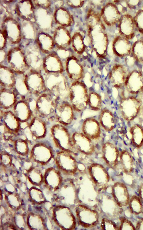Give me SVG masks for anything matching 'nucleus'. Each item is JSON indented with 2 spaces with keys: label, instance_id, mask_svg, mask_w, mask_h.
<instances>
[{
  "label": "nucleus",
  "instance_id": "obj_1",
  "mask_svg": "<svg viewBox=\"0 0 143 230\" xmlns=\"http://www.w3.org/2000/svg\"><path fill=\"white\" fill-rule=\"evenodd\" d=\"M100 11L92 8L88 9L86 18L87 33L91 48L96 56L104 58L107 54L108 39Z\"/></svg>",
  "mask_w": 143,
  "mask_h": 230
},
{
  "label": "nucleus",
  "instance_id": "obj_2",
  "mask_svg": "<svg viewBox=\"0 0 143 230\" xmlns=\"http://www.w3.org/2000/svg\"><path fill=\"white\" fill-rule=\"evenodd\" d=\"M41 73L47 90L58 101H69L70 83L64 73L47 72Z\"/></svg>",
  "mask_w": 143,
  "mask_h": 230
},
{
  "label": "nucleus",
  "instance_id": "obj_3",
  "mask_svg": "<svg viewBox=\"0 0 143 230\" xmlns=\"http://www.w3.org/2000/svg\"><path fill=\"white\" fill-rule=\"evenodd\" d=\"M51 142L57 151H67L74 152L71 134L68 127L56 122L48 129Z\"/></svg>",
  "mask_w": 143,
  "mask_h": 230
},
{
  "label": "nucleus",
  "instance_id": "obj_4",
  "mask_svg": "<svg viewBox=\"0 0 143 230\" xmlns=\"http://www.w3.org/2000/svg\"><path fill=\"white\" fill-rule=\"evenodd\" d=\"M89 92L83 80L70 83L69 101L76 113H82L88 107Z\"/></svg>",
  "mask_w": 143,
  "mask_h": 230
},
{
  "label": "nucleus",
  "instance_id": "obj_5",
  "mask_svg": "<svg viewBox=\"0 0 143 230\" xmlns=\"http://www.w3.org/2000/svg\"><path fill=\"white\" fill-rule=\"evenodd\" d=\"M143 104L136 97L131 95H123L118 105V110L121 118L129 124L138 117Z\"/></svg>",
  "mask_w": 143,
  "mask_h": 230
},
{
  "label": "nucleus",
  "instance_id": "obj_6",
  "mask_svg": "<svg viewBox=\"0 0 143 230\" xmlns=\"http://www.w3.org/2000/svg\"><path fill=\"white\" fill-rule=\"evenodd\" d=\"M55 150L49 141L46 139L34 142L29 156L30 159L42 165H45L54 159Z\"/></svg>",
  "mask_w": 143,
  "mask_h": 230
},
{
  "label": "nucleus",
  "instance_id": "obj_7",
  "mask_svg": "<svg viewBox=\"0 0 143 230\" xmlns=\"http://www.w3.org/2000/svg\"><path fill=\"white\" fill-rule=\"evenodd\" d=\"M36 102L34 114L47 122L55 120V111L58 101L50 94L43 93L40 95Z\"/></svg>",
  "mask_w": 143,
  "mask_h": 230
},
{
  "label": "nucleus",
  "instance_id": "obj_8",
  "mask_svg": "<svg viewBox=\"0 0 143 230\" xmlns=\"http://www.w3.org/2000/svg\"><path fill=\"white\" fill-rule=\"evenodd\" d=\"M6 62L7 66L15 73L25 74L29 70L22 47L10 49L7 52Z\"/></svg>",
  "mask_w": 143,
  "mask_h": 230
},
{
  "label": "nucleus",
  "instance_id": "obj_9",
  "mask_svg": "<svg viewBox=\"0 0 143 230\" xmlns=\"http://www.w3.org/2000/svg\"><path fill=\"white\" fill-rule=\"evenodd\" d=\"M34 22L40 31L52 34L56 28L53 12L51 9L34 6Z\"/></svg>",
  "mask_w": 143,
  "mask_h": 230
},
{
  "label": "nucleus",
  "instance_id": "obj_10",
  "mask_svg": "<svg viewBox=\"0 0 143 230\" xmlns=\"http://www.w3.org/2000/svg\"><path fill=\"white\" fill-rule=\"evenodd\" d=\"M29 69L40 72L43 70L44 54L36 41L29 42L22 47Z\"/></svg>",
  "mask_w": 143,
  "mask_h": 230
},
{
  "label": "nucleus",
  "instance_id": "obj_11",
  "mask_svg": "<svg viewBox=\"0 0 143 230\" xmlns=\"http://www.w3.org/2000/svg\"><path fill=\"white\" fill-rule=\"evenodd\" d=\"M0 27L6 34L7 42L12 45L20 42L22 38L18 18L16 19L11 16L6 17L2 20Z\"/></svg>",
  "mask_w": 143,
  "mask_h": 230
},
{
  "label": "nucleus",
  "instance_id": "obj_12",
  "mask_svg": "<svg viewBox=\"0 0 143 230\" xmlns=\"http://www.w3.org/2000/svg\"><path fill=\"white\" fill-rule=\"evenodd\" d=\"M0 124L4 132H7L15 138L19 137L23 132L21 123L12 111L0 110Z\"/></svg>",
  "mask_w": 143,
  "mask_h": 230
},
{
  "label": "nucleus",
  "instance_id": "obj_13",
  "mask_svg": "<svg viewBox=\"0 0 143 230\" xmlns=\"http://www.w3.org/2000/svg\"><path fill=\"white\" fill-rule=\"evenodd\" d=\"M64 68L66 75L71 82L83 80L85 75V69L83 63L77 55H70L66 58Z\"/></svg>",
  "mask_w": 143,
  "mask_h": 230
},
{
  "label": "nucleus",
  "instance_id": "obj_14",
  "mask_svg": "<svg viewBox=\"0 0 143 230\" xmlns=\"http://www.w3.org/2000/svg\"><path fill=\"white\" fill-rule=\"evenodd\" d=\"M71 137L75 153L90 156L96 152L95 143L81 131L74 132L71 134Z\"/></svg>",
  "mask_w": 143,
  "mask_h": 230
},
{
  "label": "nucleus",
  "instance_id": "obj_15",
  "mask_svg": "<svg viewBox=\"0 0 143 230\" xmlns=\"http://www.w3.org/2000/svg\"><path fill=\"white\" fill-rule=\"evenodd\" d=\"M76 113L69 101H58L55 113V121L68 127L75 120Z\"/></svg>",
  "mask_w": 143,
  "mask_h": 230
},
{
  "label": "nucleus",
  "instance_id": "obj_16",
  "mask_svg": "<svg viewBox=\"0 0 143 230\" xmlns=\"http://www.w3.org/2000/svg\"><path fill=\"white\" fill-rule=\"evenodd\" d=\"M75 152L67 151H57L54 159L57 167L67 173L74 174L77 170Z\"/></svg>",
  "mask_w": 143,
  "mask_h": 230
},
{
  "label": "nucleus",
  "instance_id": "obj_17",
  "mask_svg": "<svg viewBox=\"0 0 143 230\" xmlns=\"http://www.w3.org/2000/svg\"><path fill=\"white\" fill-rule=\"evenodd\" d=\"M28 128L31 136L34 142L46 139L48 132L47 121L37 115H34L28 123Z\"/></svg>",
  "mask_w": 143,
  "mask_h": 230
},
{
  "label": "nucleus",
  "instance_id": "obj_18",
  "mask_svg": "<svg viewBox=\"0 0 143 230\" xmlns=\"http://www.w3.org/2000/svg\"><path fill=\"white\" fill-rule=\"evenodd\" d=\"M124 88L127 95L137 96L143 91V73L134 70L129 72L125 81Z\"/></svg>",
  "mask_w": 143,
  "mask_h": 230
},
{
  "label": "nucleus",
  "instance_id": "obj_19",
  "mask_svg": "<svg viewBox=\"0 0 143 230\" xmlns=\"http://www.w3.org/2000/svg\"><path fill=\"white\" fill-rule=\"evenodd\" d=\"M81 132L94 143L98 142L102 136V128L97 118L88 117L82 121L81 125Z\"/></svg>",
  "mask_w": 143,
  "mask_h": 230
},
{
  "label": "nucleus",
  "instance_id": "obj_20",
  "mask_svg": "<svg viewBox=\"0 0 143 230\" xmlns=\"http://www.w3.org/2000/svg\"><path fill=\"white\" fill-rule=\"evenodd\" d=\"M103 158L111 168L115 169L119 164L120 150L116 144L110 141L103 143L101 147Z\"/></svg>",
  "mask_w": 143,
  "mask_h": 230
},
{
  "label": "nucleus",
  "instance_id": "obj_21",
  "mask_svg": "<svg viewBox=\"0 0 143 230\" xmlns=\"http://www.w3.org/2000/svg\"><path fill=\"white\" fill-rule=\"evenodd\" d=\"M25 74V82L30 93L40 95L46 91L44 79L40 72L29 69Z\"/></svg>",
  "mask_w": 143,
  "mask_h": 230
},
{
  "label": "nucleus",
  "instance_id": "obj_22",
  "mask_svg": "<svg viewBox=\"0 0 143 230\" xmlns=\"http://www.w3.org/2000/svg\"><path fill=\"white\" fill-rule=\"evenodd\" d=\"M129 72L126 67L121 64H116L110 71L108 79L110 85L117 89L124 88V84Z\"/></svg>",
  "mask_w": 143,
  "mask_h": 230
},
{
  "label": "nucleus",
  "instance_id": "obj_23",
  "mask_svg": "<svg viewBox=\"0 0 143 230\" xmlns=\"http://www.w3.org/2000/svg\"><path fill=\"white\" fill-rule=\"evenodd\" d=\"M52 35L57 50H69L71 48L72 35L68 28L58 26Z\"/></svg>",
  "mask_w": 143,
  "mask_h": 230
},
{
  "label": "nucleus",
  "instance_id": "obj_24",
  "mask_svg": "<svg viewBox=\"0 0 143 230\" xmlns=\"http://www.w3.org/2000/svg\"><path fill=\"white\" fill-rule=\"evenodd\" d=\"M101 19L105 26H112L119 22L121 17L117 6L111 3H105L100 11Z\"/></svg>",
  "mask_w": 143,
  "mask_h": 230
},
{
  "label": "nucleus",
  "instance_id": "obj_25",
  "mask_svg": "<svg viewBox=\"0 0 143 230\" xmlns=\"http://www.w3.org/2000/svg\"><path fill=\"white\" fill-rule=\"evenodd\" d=\"M43 70L47 72L64 73V65L56 52L54 51L45 56Z\"/></svg>",
  "mask_w": 143,
  "mask_h": 230
},
{
  "label": "nucleus",
  "instance_id": "obj_26",
  "mask_svg": "<svg viewBox=\"0 0 143 230\" xmlns=\"http://www.w3.org/2000/svg\"><path fill=\"white\" fill-rule=\"evenodd\" d=\"M97 119L102 129L106 132H112L117 126L118 121L115 114L107 108H103L100 111Z\"/></svg>",
  "mask_w": 143,
  "mask_h": 230
},
{
  "label": "nucleus",
  "instance_id": "obj_27",
  "mask_svg": "<svg viewBox=\"0 0 143 230\" xmlns=\"http://www.w3.org/2000/svg\"><path fill=\"white\" fill-rule=\"evenodd\" d=\"M53 15L55 23L58 26L68 28L74 24L73 15L67 8L63 6H57L53 12Z\"/></svg>",
  "mask_w": 143,
  "mask_h": 230
},
{
  "label": "nucleus",
  "instance_id": "obj_28",
  "mask_svg": "<svg viewBox=\"0 0 143 230\" xmlns=\"http://www.w3.org/2000/svg\"><path fill=\"white\" fill-rule=\"evenodd\" d=\"M15 9L19 18L34 22L35 7L32 0L18 1Z\"/></svg>",
  "mask_w": 143,
  "mask_h": 230
},
{
  "label": "nucleus",
  "instance_id": "obj_29",
  "mask_svg": "<svg viewBox=\"0 0 143 230\" xmlns=\"http://www.w3.org/2000/svg\"><path fill=\"white\" fill-rule=\"evenodd\" d=\"M12 111L21 123H28L34 116L28 101H17L12 108Z\"/></svg>",
  "mask_w": 143,
  "mask_h": 230
},
{
  "label": "nucleus",
  "instance_id": "obj_30",
  "mask_svg": "<svg viewBox=\"0 0 143 230\" xmlns=\"http://www.w3.org/2000/svg\"><path fill=\"white\" fill-rule=\"evenodd\" d=\"M130 124L128 131L130 144L134 149L140 151L143 148V126L140 123L134 122Z\"/></svg>",
  "mask_w": 143,
  "mask_h": 230
},
{
  "label": "nucleus",
  "instance_id": "obj_31",
  "mask_svg": "<svg viewBox=\"0 0 143 230\" xmlns=\"http://www.w3.org/2000/svg\"><path fill=\"white\" fill-rule=\"evenodd\" d=\"M18 18L20 25L22 39L27 43L35 41L40 31L35 22Z\"/></svg>",
  "mask_w": 143,
  "mask_h": 230
},
{
  "label": "nucleus",
  "instance_id": "obj_32",
  "mask_svg": "<svg viewBox=\"0 0 143 230\" xmlns=\"http://www.w3.org/2000/svg\"><path fill=\"white\" fill-rule=\"evenodd\" d=\"M41 52L47 55L54 51L55 46L52 35L40 31L35 41Z\"/></svg>",
  "mask_w": 143,
  "mask_h": 230
},
{
  "label": "nucleus",
  "instance_id": "obj_33",
  "mask_svg": "<svg viewBox=\"0 0 143 230\" xmlns=\"http://www.w3.org/2000/svg\"><path fill=\"white\" fill-rule=\"evenodd\" d=\"M119 164L125 174H130L134 172L135 160L133 154L130 151L127 149L120 150Z\"/></svg>",
  "mask_w": 143,
  "mask_h": 230
},
{
  "label": "nucleus",
  "instance_id": "obj_34",
  "mask_svg": "<svg viewBox=\"0 0 143 230\" xmlns=\"http://www.w3.org/2000/svg\"><path fill=\"white\" fill-rule=\"evenodd\" d=\"M17 101L15 92L13 90L4 88L1 90V110L3 111L9 110L13 108Z\"/></svg>",
  "mask_w": 143,
  "mask_h": 230
},
{
  "label": "nucleus",
  "instance_id": "obj_35",
  "mask_svg": "<svg viewBox=\"0 0 143 230\" xmlns=\"http://www.w3.org/2000/svg\"><path fill=\"white\" fill-rule=\"evenodd\" d=\"M1 85L4 88H11L14 87L15 73L7 66L0 65Z\"/></svg>",
  "mask_w": 143,
  "mask_h": 230
},
{
  "label": "nucleus",
  "instance_id": "obj_36",
  "mask_svg": "<svg viewBox=\"0 0 143 230\" xmlns=\"http://www.w3.org/2000/svg\"><path fill=\"white\" fill-rule=\"evenodd\" d=\"M29 141L27 139L20 137L15 138L12 141L14 153L20 156L29 157L31 147Z\"/></svg>",
  "mask_w": 143,
  "mask_h": 230
},
{
  "label": "nucleus",
  "instance_id": "obj_37",
  "mask_svg": "<svg viewBox=\"0 0 143 230\" xmlns=\"http://www.w3.org/2000/svg\"><path fill=\"white\" fill-rule=\"evenodd\" d=\"M71 47L77 56L81 55L85 52L86 46L84 37L80 31H75L72 35Z\"/></svg>",
  "mask_w": 143,
  "mask_h": 230
},
{
  "label": "nucleus",
  "instance_id": "obj_38",
  "mask_svg": "<svg viewBox=\"0 0 143 230\" xmlns=\"http://www.w3.org/2000/svg\"><path fill=\"white\" fill-rule=\"evenodd\" d=\"M113 50L114 53L117 56L124 57L129 53L127 49V43L124 38L120 36L116 37L113 42Z\"/></svg>",
  "mask_w": 143,
  "mask_h": 230
},
{
  "label": "nucleus",
  "instance_id": "obj_39",
  "mask_svg": "<svg viewBox=\"0 0 143 230\" xmlns=\"http://www.w3.org/2000/svg\"><path fill=\"white\" fill-rule=\"evenodd\" d=\"M15 91L20 95L25 96L30 92L25 81V75L15 73V80L14 85Z\"/></svg>",
  "mask_w": 143,
  "mask_h": 230
},
{
  "label": "nucleus",
  "instance_id": "obj_40",
  "mask_svg": "<svg viewBox=\"0 0 143 230\" xmlns=\"http://www.w3.org/2000/svg\"><path fill=\"white\" fill-rule=\"evenodd\" d=\"M103 101L101 95L95 91L89 92L88 107L91 110L100 111L102 108Z\"/></svg>",
  "mask_w": 143,
  "mask_h": 230
},
{
  "label": "nucleus",
  "instance_id": "obj_41",
  "mask_svg": "<svg viewBox=\"0 0 143 230\" xmlns=\"http://www.w3.org/2000/svg\"><path fill=\"white\" fill-rule=\"evenodd\" d=\"M129 204L130 211L132 213L138 215L143 210L142 202L139 196L134 195L130 198Z\"/></svg>",
  "mask_w": 143,
  "mask_h": 230
},
{
  "label": "nucleus",
  "instance_id": "obj_42",
  "mask_svg": "<svg viewBox=\"0 0 143 230\" xmlns=\"http://www.w3.org/2000/svg\"><path fill=\"white\" fill-rule=\"evenodd\" d=\"M86 1L83 0H66L67 5L72 9H77L82 7Z\"/></svg>",
  "mask_w": 143,
  "mask_h": 230
},
{
  "label": "nucleus",
  "instance_id": "obj_43",
  "mask_svg": "<svg viewBox=\"0 0 143 230\" xmlns=\"http://www.w3.org/2000/svg\"><path fill=\"white\" fill-rule=\"evenodd\" d=\"M34 6L43 7L48 9H51L52 4V1L48 0H32Z\"/></svg>",
  "mask_w": 143,
  "mask_h": 230
},
{
  "label": "nucleus",
  "instance_id": "obj_44",
  "mask_svg": "<svg viewBox=\"0 0 143 230\" xmlns=\"http://www.w3.org/2000/svg\"><path fill=\"white\" fill-rule=\"evenodd\" d=\"M0 49L2 50L6 48L7 40L6 34L3 29H0Z\"/></svg>",
  "mask_w": 143,
  "mask_h": 230
},
{
  "label": "nucleus",
  "instance_id": "obj_45",
  "mask_svg": "<svg viewBox=\"0 0 143 230\" xmlns=\"http://www.w3.org/2000/svg\"><path fill=\"white\" fill-rule=\"evenodd\" d=\"M123 223L122 224V226L120 227L121 229L123 230H135V227L134 226L132 223L126 219H124Z\"/></svg>",
  "mask_w": 143,
  "mask_h": 230
},
{
  "label": "nucleus",
  "instance_id": "obj_46",
  "mask_svg": "<svg viewBox=\"0 0 143 230\" xmlns=\"http://www.w3.org/2000/svg\"><path fill=\"white\" fill-rule=\"evenodd\" d=\"M7 55V53L4 50H0V64H3V63L5 61H6V57Z\"/></svg>",
  "mask_w": 143,
  "mask_h": 230
},
{
  "label": "nucleus",
  "instance_id": "obj_47",
  "mask_svg": "<svg viewBox=\"0 0 143 230\" xmlns=\"http://www.w3.org/2000/svg\"><path fill=\"white\" fill-rule=\"evenodd\" d=\"M135 228L136 230H143V218L138 221Z\"/></svg>",
  "mask_w": 143,
  "mask_h": 230
},
{
  "label": "nucleus",
  "instance_id": "obj_48",
  "mask_svg": "<svg viewBox=\"0 0 143 230\" xmlns=\"http://www.w3.org/2000/svg\"><path fill=\"white\" fill-rule=\"evenodd\" d=\"M139 197L143 203V184L141 185L139 190Z\"/></svg>",
  "mask_w": 143,
  "mask_h": 230
},
{
  "label": "nucleus",
  "instance_id": "obj_49",
  "mask_svg": "<svg viewBox=\"0 0 143 230\" xmlns=\"http://www.w3.org/2000/svg\"><path fill=\"white\" fill-rule=\"evenodd\" d=\"M142 116V118L143 120V105L142 106V108L141 109V110L140 113V115H139V116Z\"/></svg>",
  "mask_w": 143,
  "mask_h": 230
}]
</instances>
